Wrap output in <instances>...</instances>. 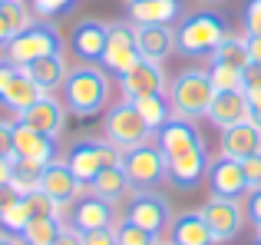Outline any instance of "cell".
Masks as SVG:
<instances>
[{
    "mask_svg": "<svg viewBox=\"0 0 261 245\" xmlns=\"http://www.w3.org/2000/svg\"><path fill=\"white\" fill-rule=\"evenodd\" d=\"M133 103H136V110L142 113V119H146V126L152 129V133H159V129L172 119V106H169V96H166V93L139 96V100H133Z\"/></svg>",
    "mask_w": 261,
    "mask_h": 245,
    "instance_id": "f546056e",
    "label": "cell"
},
{
    "mask_svg": "<svg viewBox=\"0 0 261 245\" xmlns=\"http://www.w3.org/2000/svg\"><path fill=\"white\" fill-rule=\"evenodd\" d=\"M255 239H258V242H261V229H255Z\"/></svg>",
    "mask_w": 261,
    "mask_h": 245,
    "instance_id": "f5cc1de1",
    "label": "cell"
},
{
    "mask_svg": "<svg viewBox=\"0 0 261 245\" xmlns=\"http://www.w3.org/2000/svg\"><path fill=\"white\" fill-rule=\"evenodd\" d=\"M40 96H46L43 86H40V83H37V80H33L27 70H17V77H13V80H10V86L4 90L0 103H4L10 113H17V116H20V113L30 110V106L37 103Z\"/></svg>",
    "mask_w": 261,
    "mask_h": 245,
    "instance_id": "cb8c5ba5",
    "label": "cell"
},
{
    "mask_svg": "<svg viewBox=\"0 0 261 245\" xmlns=\"http://www.w3.org/2000/svg\"><path fill=\"white\" fill-rule=\"evenodd\" d=\"M166 96H169V106H172L175 119H192L195 122V119L208 116L215 86H212V80H208L205 70L189 66V70H182V73L172 77V83L166 86Z\"/></svg>",
    "mask_w": 261,
    "mask_h": 245,
    "instance_id": "7a4b0ae2",
    "label": "cell"
},
{
    "mask_svg": "<svg viewBox=\"0 0 261 245\" xmlns=\"http://www.w3.org/2000/svg\"><path fill=\"white\" fill-rule=\"evenodd\" d=\"M205 119H212L218 129H228V126H238V122L251 119L248 93H245V90H222V93H215Z\"/></svg>",
    "mask_w": 261,
    "mask_h": 245,
    "instance_id": "d6986e66",
    "label": "cell"
},
{
    "mask_svg": "<svg viewBox=\"0 0 261 245\" xmlns=\"http://www.w3.org/2000/svg\"><path fill=\"white\" fill-rule=\"evenodd\" d=\"M245 219H248L255 229H261V189H251V192H248V202H245Z\"/></svg>",
    "mask_w": 261,
    "mask_h": 245,
    "instance_id": "8d00e7d4",
    "label": "cell"
},
{
    "mask_svg": "<svg viewBox=\"0 0 261 245\" xmlns=\"http://www.w3.org/2000/svg\"><path fill=\"white\" fill-rule=\"evenodd\" d=\"M0 156L13 159V122L0 119Z\"/></svg>",
    "mask_w": 261,
    "mask_h": 245,
    "instance_id": "ab89813d",
    "label": "cell"
},
{
    "mask_svg": "<svg viewBox=\"0 0 261 245\" xmlns=\"http://www.w3.org/2000/svg\"><path fill=\"white\" fill-rule=\"evenodd\" d=\"M169 229H172V242L175 245H215V235H212L208 222L202 219L198 209H189V212L175 215Z\"/></svg>",
    "mask_w": 261,
    "mask_h": 245,
    "instance_id": "d4e9b609",
    "label": "cell"
},
{
    "mask_svg": "<svg viewBox=\"0 0 261 245\" xmlns=\"http://www.w3.org/2000/svg\"><path fill=\"white\" fill-rule=\"evenodd\" d=\"M23 199H27V206H30L33 215H60V212H63V209H60L46 192H40V189H37V192H30V195H23Z\"/></svg>",
    "mask_w": 261,
    "mask_h": 245,
    "instance_id": "e575fe53",
    "label": "cell"
},
{
    "mask_svg": "<svg viewBox=\"0 0 261 245\" xmlns=\"http://www.w3.org/2000/svg\"><path fill=\"white\" fill-rule=\"evenodd\" d=\"M119 90H122V100H139V96H152V93H166V73H162V63L139 60L129 73L119 77Z\"/></svg>",
    "mask_w": 261,
    "mask_h": 245,
    "instance_id": "9a60e30c",
    "label": "cell"
},
{
    "mask_svg": "<svg viewBox=\"0 0 261 245\" xmlns=\"http://www.w3.org/2000/svg\"><path fill=\"white\" fill-rule=\"evenodd\" d=\"M89 189H93V195H99V199H106V202H122L129 192H133V186H129V176H126V169L119 166V162H113V166H106L99 176H96L93 182H89Z\"/></svg>",
    "mask_w": 261,
    "mask_h": 245,
    "instance_id": "484cf974",
    "label": "cell"
},
{
    "mask_svg": "<svg viewBox=\"0 0 261 245\" xmlns=\"http://www.w3.org/2000/svg\"><path fill=\"white\" fill-rule=\"evenodd\" d=\"M182 0H129V20L136 27H149V23H166L172 27L182 17Z\"/></svg>",
    "mask_w": 261,
    "mask_h": 245,
    "instance_id": "603a6c76",
    "label": "cell"
},
{
    "mask_svg": "<svg viewBox=\"0 0 261 245\" xmlns=\"http://www.w3.org/2000/svg\"><path fill=\"white\" fill-rule=\"evenodd\" d=\"M17 199H20V195L13 192L10 186H0V212H4V209H10V206H13Z\"/></svg>",
    "mask_w": 261,
    "mask_h": 245,
    "instance_id": "7dc6e473",
    "label": "cell"
},
{
    "mask_svg": "<svg viewBox=\"0 0 261 245\" xmlns=\"http://www.w3.org/2000/svg\"><path fill=\"white\" fill-rule=\"evenodd\" d=\"M245 33L248 37H258L261 33V10L258 7H245Z\"/></svg>",
    "mask_w": 261,
    "mask_h": 245,
    "instance_id": "60d3db41",
    "label": "cell"
},
{
    "mask_svg": "<svg viewBox=\"0 0 261 245\" xmlns=\"http://www.w3.org/2000/svg\"><path fill=\"white\" fill-rule=\"evenodd\" d=\"M66 113H70V110H66V103H60L57 96L46 93V96H40L30 110L20 113V122H27L30 129L50 136V139H60L63 129H66Z\"/></svg>",
    "mask_w": 261,
    "mask_h": 245,
    "instance_id": "4fadbf2b",
    "label": "cell"
},
{
    "mask_svg": "<svg viewBox=\"0 0 261 245\" xmlns=\"http://www.w3.org/2000/svg\"><path fill=\"white\" fill-rule=\"evenodd\" d=\"M27 73H30L33 80H37L40 86H43L46 93L50 90H57V86H63V80H66V60H63V53H53V57H40V60H33L30 66H23Z\"/></svg>",
    "mask_w": 261,
    "mask_h": 245,
    "instance_id": "4316f807",
    "label": "cell"
},
{
    "mask_svg": "<svg viewBox=\"0 0 261 245\" xmlns=\"http://www.w3.org/2000/svg\"><path fill=\"white\" fill-rule=\"evenodd\" d=\"M222 156H228V159H248V156L261 153V129L255 126L251 119L238 122V126H228L222 129Z\"/></svg>",
    "mask_w": 261,
    "mask_h": 245,
    "instance_id": "44dd1931",
    "label": "cell"
},
{
    "mask_svg": "<svg viewBox=\"0 0 261 245\" xmlns=\"http://www.w3.org/2000/svg\"><path fill=\"white\" fill-rule=\"evenodd\" d=\"M248 7H258V10H261V0H248Z\"/></svg>",
    "mask_w": 261,
    "mask_h": 245,
    "instance_id": "816d5d0a",
    "label": "cell"
},
{
    "mask_svg": "<svg viewBox=\"0 0 261 245\" xmlns=\"http://www.w3.org/2000/svg\"><path fill=\"white\" fill-rule=\"evenodd\" d=\"M63 103L73 116H96L109 103V77L93 63H80L63 80Z\"/></svg>",
    "mask_w": 261,
    "mask_h": 245,
    "instance_id": "6da1fadb",
    "label": "cell"
},
{
    "mask_svg": "<svg viewBox=\"0 0 261 245\" xmlns=\"http://www.w3.org/2000/svg\"><path fill=\"white\" fill-rule=\"evenodd\" d=\"M248 113H251V122L261 129V86L258 90H248Z\"/></svg>",
    "mask_w": 261,
    "mask_h": 245,
    "instance_id": "7bdbcfd3",
    "label": "cell"
},
{
    "mask_svg": "<svg viewBox=\"0 0 261 245\" xmlns=\"http://www.w3.org/2000/svg\"><path fill=\"white\" fill-rule=\"evenodd\" d=\"M228 37V20L215 10H202L178 20L175 27V50L182 57H212L215 46Z\"/></svg>",
    "mask_w": 261,
    "mask_h": 245,
    "instance_id": "3957f363",
    "label": "cell"
},
{
    "mask_svg": "<svg viewBox=\"0 0 261 245\" xmlns=\"http://www.w3.org/2000/svg\"><path fill=\"white\" fill-rule=\"evenodd\" d=\"M13 173H17V159H7V156H0V186H10Z\"/></svg>",
    "mask_w": 261,
    "mask_h": 245,
    "instance_id": "f6af8a7d",
    "label": "cell"
},
{
    "mask_svg": "<svg viewBox=\"0 0 261 245\" xmlns=\"http://www.w3.org/2000/svg\"><path fill=\"white\" fill-rule=\"evenodd\" d=\"M155 239L159 235L146 232V229L133 226V222H116V245H155Z\"/></svg>",
    "mask_w": 261,
    "mask_h": 245,
    "instance_id": "1f68e13d",
    "label": "cell"
},
{
    "mask_svg": "<svg viewBox=\"0 0 261 245\" xmlns=\"http://www.w3.org/2000/svg\"><path fill=\"white\" fill-rule=\"evenodd\" d=\"M136 46H139L142 60L162 63L169 53L175 50V30L166 23H149V27H136Z\"/></svg>",
    "mask_w": 261,
    "mask_h": 245,
    "instance_id": "7402d4cb",
    "label": "cell"
},
{
    "mask_svg": "<svg viewBox=\"0 0 261 245\" xmlns=\"http://www.w3.org/2000/svg\"><path fill=\"white\" fill-rule=\"evenodd\" d=\"M0 4H4V0H0Z\"/></svg>",
    "mask_w": 261,
    "mask_h": 245,
    "instance_id": "9f6ffc18",
    "label": "cell"
},
{
    "mask_svg": "<svg viewBox=\"0 0 261 245\" xmlns=\"http://www.w3.org/2000/svg\"><path fill=\"white\" fill-rule=\"evenodd\" d=\"M155 146L162 149L166 159H172V156H182V153H189V149H195V146H205V139H202V133L195 129L192 119H175L172 116L159 133H155Z\"/></svg>",
    "mask_w": 261,
    "mask_h": 245,
    "instance_id": "ac0fdd59",
    "label": "cell"
},
{
    "mask_svg": "<svg viewBox=\"0 0 261 245\" xmlns=\"http://www.w3.org/2000/svg\"><path fill=\"white\" fill-rule=\"evenodd\" d=\"M113 162H119V149L113 142H99V139H76L66 153V166L73 169V176L80 179L83 189Z\"/></svg>",
    "mask_w": 261,
    "mask_h": 245,
    "instance_id": "52a82bcc",
    "label": "cell"
},
{
    "mask_svg": "<svg viewBox=\"0 0 261 245\" xmlns=\"http://www.w3.org/2000/svg\"><path fill=\"white\" fill-rule=\"evenodd\" d=\"M70 46L83 63H99L102 53H106V23H99V20L76 23L70 33Z\"/></svg>",
    "mask_w": 261,
    "mask_h": 245,
    "instance_id": "ffe728a7",
    "label": "cell"
},
{
    "mask_svg": "<svg viewBox=\"0 0 261 245\" xmlns=\"http://www.w3.org/2000/svg\"><path fill=\"white\" fill-rule=\"evenodd\" d=\"M202 219L208 222L215 242H235L238 232H242V222H245V206L238 199H222V195H212L202 209Z\"/></svg>",
    "mask_w": 261,
    "mask_h": 245,
    "instance_id": "8fae6325",
    "label": "cell"
},
{
    "mask_svg": "<svg viewBox=\"0 0 261 245\" xmlns=\"http://www.w3.org/2000/svg\"><path fill=\"white\" fill-rule=\"evenodd\" d=\"M202 4H222V0H202Z\"/></svg>",
    "mask_w": 261,
    "mask_h": 245,
    "instance_id": "db71d44e",
    "label": "cell"
},
{
    "mask_svg": "<svg viewBox=\"0 0 261 245\" xmlns=\"http://www.w3.org/2000/svg\"><path fill=\"white\" fill-rule=\"evenodd\" d=\"M208 186H212V195H222V199H242V195H248L242 162L228 159V156H218L215 162H208Z\"/></svg>",
    "mask_w": 261,
    "mask_h": 245,
    "instance_id": "2e32d148",
    "label": "cell"
},
{
    "mask_svg": "<svg viewBox=\"0 0 261 245\" xmlns=\"http://www.w3.org/2000/svg\"><path fill=\"white\" fill-rule=\"evenodd\" d=\"M13 37H17V30H13V23L7 20V13L0 10V46H7V43H10Z\"/></svg>",
    "mask_w": 261,
    "mask_h": 245,
    "instance_id": "bcb514c9",
    "label": "cell"
},
{
    "mask_svg": "<svg viewBox=\"0 0 261 245\" xmlns=\"http://www.w3.org/2000/svg\"><path fill=\"white\" fill-rule=\"evenodd\" d=\"M102 129H106V139L119 153L122 149H136V146L152 139V129L146 126V119L136 110L133 100H119L116 106H109V113L102 116Z\"/></svg>",
    "mask_w": 261,
    "mask_h": 245,
    "instance_id": "5b68a950",
    "label": "cell"
},
{
    "mask_svg": "<svg viewBox=\"0 0 261 245\" xmlns=\"http://www.w3.org/2000/svg\"><path fill=\"white\" fill-rule=\"evenodd\" d=\"M13 159L20 166H33V169H43L57 159V139L30 129L27 122H13Z\"/></svg>",
    "mask_w": 261,
    "mask_h": 245,
    "instance_id": "30bf717a",
    "label": "cell"
},
{
    "mask_svg": "<svg viewBox=\"0 0 261 245\" xmlns=\"http://www.w3.org/2000/svg\"><path fill=\"white\" fill-rule=\"evenodd\" d=\"M155 245H175V242H172V239H169V242H166V239H155Z\"/></svg>",
    "mask_w": 261,
    "mask_h": 245,
    "instance_id": "f907efd6",
    "label": "cell"
},
{
    "mask_svg": "<svg viewBox=\"0 0 261 245\" xmlns=\"http://www.w3.org/2000/svg\"><path fill=\"white\" fill-rule=\"evenodd\" d=\"M261 86V63H248L242 70V90L248 93V90H258Z\"/></svg>",
    "mask_w": 261,
    "mask_h": 245,
    "instance_id": "f35d334b",
    "label": "cell"
},
{
    "mask_svg": "<svg viewBox=\"0 0 261 245\" xmlns=\"http://www.w3.org/2000/svg\"><path fill=\"white\" fill-rule=\"evenodd\" d=\"M242 169H245V182H248V192L251 189H261V153L242 159Z\"/></svg>",
    "mask_w": 261,
    "mask_h": 245,
    "instance_id": "d590c367",
    "label": "cell"
},
{
    "mask_svg": "<svg viewBox=\"0 0 261 245\" xmlns=\"http://www.w3.org/2000/svg\"><path fill=\"white\" fill-rule=\"evenodd\" d=\"M53 245H83V232H80V229H73L70 222H66L63 232H60V239L53 242Z\"/></svg>",
    "mask_w": 261,
    "mask_h": 245,
    "instance_id": "b9f144b4",
    "label": "cell"
},
{
    "mask_svg": "<svg viewBox=\"0 0 261 245\" xmlns=\"http://www.w3.org/2000/svg\"><path fill=\"white\" fill-rule=\"evenodd\" d=\"M212 63H225V66H235V70H245V66L251 63V57H248V33H245V37L228 33V37L215 46Z\"/></svg>",
    "mask_w": 261,
    "mask_h": 245,
    "instance_id": "f1b7e54d",
    "label": "cell"
},
{
    "mask_svg": "<svg viewBox=\"0 0 261 245\" xmlns=\"http://www.w3.org/2000/svg\"><path fill=\"white\" fill-rule=\"evenodd\" d=\"M83 245H116V226L113 229H96L83 235Z\"/></svg>",
    "mask_w": 261,
    "mask_h": 245,
    "instance_id": "74e56055",
    "label": "cell"
},
{
    "mask_svg": "<svg viewBox=\"0 0 261 245\" xmlns=\"http://www.w3.org/2000/svg\"><path fill=\"white\" fill-rule=\"evenodd\" d=\"M70 226L80 229V232H96V229H113L116 226V212L113 202L99 199V195H83V199L73 202L70 209Z\"/></svg>",
    "mask_w": 261,
    "mask_h": 245,
    "instance_id": "e0dca14e",
    "label": "cell"
},
{
    "mask_svg": "<svg viewBox=\"0 0 261 245\" xmlns=\"http://www.w3.org/2000/svg\"><path fill=\"white\" fill-rule=\"evenodd\" d=\"M30 219H33V212H30V206H27V199L20 195L10 209H4V212H0V229H4V232H10V235H20Z\"/></svg>",
    "mask_w": 261,
    "mask_h": 245,
    "instance_id": "4dcf8cb0",
    "label": "cell"
},
{
    "mask_svg": "<svg viewBox=\"0 0 261 245\" xmlns=\"http://www.w3.org/2000/svg\"><path fill=\"white\" fill-rule=\"evenodd\" d=\"M255 245H261V242H255Z\"/></svg>",
    "mask_w": 261,
    "mask_h": 245,
    "instance_id": "11a10c76",
    "label": "cell"
},
{
    "mask_svg": "<svg viewBox=\"0 0 261 245\" xmlns=\"http://www.w3.org/2000/svg\"><path fill=\"white\" fill-rule=\"evenodd\" d=\"M17 70H20V66H13V63H7V60H0V96H4V90L10 86V80L17 77Z\"/></svg>",
    "mask_w": 261,
    "mask_h": 245,
    "instance_id": "ee69618b",
    "label": "cell"
},
{
    "mask_svg": "<svg viewBox=\"0 0 261 245\" xmlns=\"http://www.w3.org/2000/svg\"><path fill=\"white\" fill-rule=\"evenodd\" d=\"M63 226L66 222L60 215H33L27 222V229L20 232V242L23 245H53L60 239V232H63Z\"/></svg>",
    "mask_w": 261,
    "mask_h": 245,
    "instance_id": "83f0119b",
    "label": "cell"
},
{
    "mask_svg": "<svg viewBox=\"0 0 261 245\" xmlns=\"http://www.w3.org/2000/svg\"><path fill=\"white\" fill-rule=\"evenodd\" d=\"M139 46H136V23L133 20H119V23L106 27V53H102L99 63L106 66L113 77L129 73L139 63Z\"/></svg>",
    "mask_w": 261,
    "mask_h": 245,
    "instance_id": "ba28073f",
    "label": "cell"
},
{
    "mask_svg": "<svg viewBox=\"0 0 261 245\" xmlns=\"http://www.w3.org/2000/svg\"><path fill=\"white\" fill-rule=\"evenodd\" d=\"M73 4L76 0H30V10L40 20H50V17H60V13H70Z\"/></svg>",
    "mask_w": 261,
    "mask_h": 245,
    "instance_id": "836d02e7",
    "label": "cell"
},
{
    "mask_svg": "<svg viewBox=\"0 0 261 245\" xmlns=\"http://www.w3.org/2000/svg\"><path fill=\"white\" fill-rule=\"evenodd\" d=\"M80 179L73 176V169L66 166V159H53L50 166H43L40 173V192H46L60 209L63 206H73L80 199Z\"/></svg>",
    "mask_w": 261,
    "mask_h": 245,
    "instance_id": "5bb4252c",
    "label": "cell"
},
{
    "mask_svg": "<svg viewBox=\"0 0 261 245\" xmlns=\"http://www.w3.org/2000/svg\"><path fill=\"white\" fill-rule=\"evenodd\" d=\"M53 53H63V33L50 23V20H33L30 27L17 33L10 43L4 46V60L13 66H30L40 57H53Z\"/></svg>",
    "mask_w": 261,
    "mask_h": 245,
    "instance_id": "277c9868",
    "label": "cell"
},
{
    "mask_svg": "<svg viewBox=\"0 0 261 245\" xmlns=\"http://www.w3.org/2000/svg\"><path fill=\"white\" fill-rule=\"evenodd\" d=\"M205 176H208V149L205 146H195L182 156L166 159V182L175 186V189H182V192L195 189Z\"/></svg>",
    "mask_w": 261,
    "mask_h": 245,
    "instance_id": "7c38bea8",
    "label": "cell"
},
{
    "mask_svg": "<svg viewBox=\"0 0 261 245\" xmlns=\"http://www.w3.org/2000/svg\"><path fill=\"white\" fill-rule=\"evenodd\" d=\"M208 80H212V86H215V93H222V90H242V70H235V66L212 63Z\"/></svg>",
    "mask_w": 261,
    "mask_h": 245,
    "instance_id": "d6a6232c",
    "label": "cell"
},
{
    "mask_svg": "<svg viewBox=\"0 0 261 245\" xmlns=\"http://www.w3.org/2000/svg\"><path fill=\"white\" fill-rule=\"evenodd\" d=\"M0 245H23V242H20V235H10L0 229Z\"/></svg>",
    "mask_w": 261,
    "mask_h": 245,
    "instance_id": "681fc988",
    "label": "cell"
},
{
    "mask_svg": "<svg viewBox=\"0 0 261 245\" xmlns=\"http://www.w3.org/2000/svg\"><path fill=\"white\" fill-rule=\"evenodd\" d=\"M248 57H251V63H261V33L248 37Z\"/></svg>",
    "mask_w": 261,
    "mask_h": 245,
    "instance_id": "c3c4849f",
    "label": "cell"
},
{
    "mask_svg": "<svg viewBox=\"0 0 261 245\" xmlns=\"http://www.w3.org/2000/svg\"><path fill=\"white\" fill-rule=\"evenodd\" d=\"M119 166L126 169L129 186L139 189V192L142 189H155L162 179H166V156H162V149L155 146L152 139L142 142V146H136V149H122Z\"/></svg>",
    "mask_w": 261,
    "mask_h": 245,
    "instance_id": "8992f818",
    "label": "cell"
},
{
    "mask_svg": "<svg viewBox=\"0 0 261 245\" xmlns=\"http://www.w3.org/2000/svg\"><path fill=\"white\" fill-rule=\"evenodd\" d=\"M126 222L146 229L152 235H162L169 226H172V206H169L166 195H159L155 189H142L129 199L126 206Z\"/></svg>",
    "mask_w": 261,
    "mask_h": 245,
    "instance_id": "9c48e42d",
    "label": "cell"
}]
</instances>
